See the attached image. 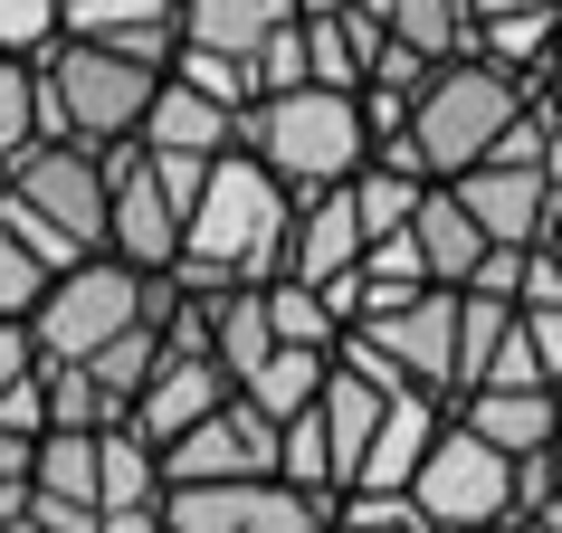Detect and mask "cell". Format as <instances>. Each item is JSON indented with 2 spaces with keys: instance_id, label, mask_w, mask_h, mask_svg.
<instances>
[{
  "instance_id": "6da1fadb",
  "label": "cell",
  "mask_w": 562,
  "mask_h": 533,
  "mask_svg": "<svg viewBox=\"0 0 562 533\" xmlns=\"http://www.w3.org/2000/svg\"><path fill=\"white\" fill-rule=\"evenodd\" d=\"M286 219H296V201L248 152H220L210 181H201V201L181 209L172 286H191V296H210V286H267L277 258H286Z\"/></svg>"
},
{
  "instance_id": "7a4b0ae2",
  "label": "cell",
  "mask_w": 562,
  "mask_h": 533,
  "mask_svg": "<svg viewBox=\"0 0 562 533\" xmlns=\"http://www.w3.org/2000/svg\"><path fill=\"white\" fill-rule=\"evenodd\" d=\"M0 238H20L48 276L105 258V152L30 144L20 162H0Z\"/></svg>"
},
{
  "instance_id": "3957f363",
  "label": "cell",
  "mask_w": 562,
  "mask_h": 533,
  "mask_svg": "<svg viewBox=\"0 0 562 533\" xmlns=\"http://www.w3.org/2000/svg\"><path fill=\"white\" fill-rule=\"evenodd\" d=\"M238 152L258 162L286 201H315V191H344V181L372 162V134H362V95H334V87H286V95H258L238 115Z\"/></svg>"
},
{
  "instance_id": "277c9868",
  "label": "cell",
  "mask_w": 562,
  "mask_h": 533,
  "mask_svg": "<svg viewBox=\"0 0 562 533\" xmlns=\"http://www.w3.org/2000/svg\"><path fill=\"white\" fill-rule=\"evenodd\" d=\"M30 87H38V144L115 152V144L144 134V105H153V87H162V67L87 48V38H58L48 58H30Z\"/></svg>"
},
{
  "instance_id": "5b68a950",
  "label": "cell",
  "mask_w": 562,
  "mask_h": 533,
  "mask_svg": "<svg viewBox=\"0 0 562 533\" xmlns=\"http://www.w3.org/2000/svg\"><path fill=\"white\" fill-rule=\"evenodd\" d=\"M533 87H543V77H533ZM533 87L505 77V67H486V58H448V67H429V87L411 95L401 144H411V162L429 181H458V172H476V162L496 152V134L533 105Z\"/></svg>"
},
{
  "instance_id": "8992f818",
  "label": "cell",
  "mask_w": 562,
  "mask_h": 533,
  "mask_svg": "<svg viewBox=\"0 0 562 533\" xmlns=\"http://www.w3.org/2000/svg\"><path fill=\"white\" fill-rule=\"evenodd\" d=\"M448 191H458V209L486 229V248H515V258L543 248L553 201H562V134L543 124V105H525V115L496 134V152H486L476 172H458Z\"/></svg>"
},
{
  "instance_id": "52a82bcc",
  "label": "cell",
  "mask_w": 562,
  "mask_h": 533,
  "mask_svg": "<svg viewBox=\"0 0 562 533\" xmlns=\"http://www.w3.org/2000/svg\"><path fill=\"white\" fill-rule=\"evenodd\" d=\"M172 276H134L124 258H77L48 276V296L30 305V353L38 362H95L115 333H134L144 315H162Z\"/></svg>"
},
{
  "instance_id": "ba28073f",
  "label": "cell",
  "mask_w": 562,
  "mask_h": 533,
  "mask_svg": "<svg viewBox=\"0 0 562 533\" xmlns=\"http://www.w3.org/2000/svg\"><path fill=\"white\" fill-rule=\"evenodd\" d=\"M210 162H172V152L115 144L105 152V258H124L134 276H172L181 258V209L201 201Z\"/></svg>"
},
{
  "instance_id": "9c48e42d",
  "label": "cell",
  "mask_w": 562,
  "mask_h": 533,
  "mask_svg": "<svg viewBox=\"0 0 562 533\" xmlns=\"http://www.w3.org/2000/svg\"><path fill=\"white\" fill-rule=\"evenodd\" d=\"M401 496L419 504V524H429V533L505 524V514H515V457H496V447L476 439V429H458V419H448L439 439H429V457H419V476L401 486Z\"/></svg>"
},
{
  "instance_id": "30bf717a",
  "label": "cell",
  "mask_w": 562,
  "mask_h": 533,
  "mask_svg": "<svg viewBox=\"0 0 562 533\" xmlns=\"http://www.w3.org/2000/svg\"><path fill=\"white\" fill-rule=\"evenodd\" d=\"M162 524L172 533H325V504H305L277 476H238V486H172Z\"/></svg>"
},
{
  "instance_id": "8fae6325",
  "label": "cell",
  "mask_w": 562,
  "mask_h": 533,
  "mask_svg": "<svg viewBox=\"0 0 562 533\" xmlns=\"http://www.w3.org/2000/svg\"><path fill=\"white\" fill-rule=\"evenodd\" d=\"M238 476H277V419H258L229 390L191 439L162 447V496H172V486H238Z\"/></svg>"
},
{
  "instance_id": "7c38bea8",
  "label": "cell",
  "mask_w": 562,
  "mask_h": 533,
  "mask_svg": "<svg viewBox=\"0 0 562 533\" xmlns=\"http://www.w3.org/2000/svg\"><path fill=\"white\" fill-rule=\"evenodd\" d=\"M344 333H362V343H372L411 390L458 400V296L429 286V296H411L401 315H362V325H344Z\"/></svg>"
},
{
  "instance_id": "4fadbf2b",
  "label": "cell",
  "mask_w": 562,
  "mask_h": 533,
  "mask_svg": "<svg viewBox=\"0 0 562 533\" xmlns=\"http://www.w3.org/2000/svg\"><path fill=\"white\" fill-rule=\"evenodd\" d=\"M220 400H229V382H220V362H210V353H162V362L144 372V390L124 400V419H115V429H134V439H144L153 457H162V447H172V439H191V429H201V419L220 410Z\"/></svg>"
},
{
  "instance_id": "5bb4252c",
  "label": "cell",
  "mask_w": 562,
  "mask_h": 533,
  "mask_svg": "<svg viewBox=\"0 0 562 533\" xmlns=\"http://www.w3.org/2000/svg\"><path fill=\"white\" fill-rule=\"evenodd\" d=\"M448 429V400H429V390H382V419H372V439H362V467L344 496H401L419 476V457H429V439Z\"/></svg>"
},
{
  "instance_id": "9a60e30c",
  "label": "cell",
  "mask_w": 562,
  "mask_h": 533,
  "mask_svg": "<svg viewBox=\"0 0 562 533\" xmlns=\"http://www.w3.org/2000/svg\"><path fill=\"white\" fill-rule=\"evenodd\" d=\"M362 266V219H353V191H315V201H296V219H286V258H277V276H296V286H344Z\"/></svg>"
},
{
  "instance_id": "2e32d148",
  "label": "cell",
  "mask_w": 562,
  "mask_h": 533,
  "mask_svg": "<svg viewBox=\"0 0 562 533\" xmlns=\"http://www.w3.org/2000/svg\"><path fill=\"white\" fill-rule=\"evenodd\" d=\"M58 38H87V48H115V58L172 67L181 10L172 0H58Z\"/></svg>"
},
{
  "instance_id": "e0dca14e",
  "label": "cell",
  "mask_w": 562,
  "mask_h": 533,
  "mask_svg": "<svg viewBox=\"0 0 562 533\" xmlns=\"http://www.w3.org/2000/svg\"><path fill=\"white\" fill-rule=\"evenodd\" d=\"M134 144H144V152H172V162H220V152H238V115H229V105H210L201 87L162 77Z\"/></svg>"
},
{
  "instance_id": "ac0fdd59",
  "label": "cell",
  "mask_w": 562,
  "mask_h": 533,
  "mask_svg": "<svg viewBox=\"0 0 562 533\" xmlns=\"http://www.w3.org/2000/svg\"><path fill=\"white\" fill-rule=\"evenodd\" d=\"M448 419H458V429H476L496 457H543V447H553V429H562V390H458V400H448Z\"/></svg>"
},
{
  "instance_id": "d6986e66",
  "label": "cell",
  "mask_w": 562,
  "mask_h": 533,
  "mask_svg": "<svg viewBox=\"0 0 562 533\" xmlns=\"http://www.w3.org/2000/svg\"><path fill=\"white\" fill-rule=\"evenodd\" d=\"M411 238H419V266H429V286H439V296H458L476 266L496 258V248H486V229H476L468 209H458V191H448V181H429V191H419Z\"/></svg>"
},
{
  "instance_id": "ffe728a7",
  "label": "cell",
  "mask_w": 562,
  "mask_h": 533,
  "mask_svg": "<svg viewBox=\"0 0 562 533\" xmlns=\"http://www.w3.org/2000/svg\"><path fill=\"white\" fill-rule=\"evenodd\" d=\"M296 20V0H181V48H201V58H258L267 38Z\"/></svg>"
},
{
  "instance_id": "44dd1931",
  "label": "cell",
  "mask_w": 562,
  "mask_h": 533,
  "mask_svg": "<svg viewBox=\"0 0 562 533\" xmlns=\"http://www.w3.org/2000/svg\"><path fill=\"white\" fill-rule=\"evenodd\" d=\"M372 10V30L391 48H411L419 67H448V58H476V20L458 0H362Z\"/></svg>"
},
{
  "instance_id": "7402d4cb",
  "label": "cell",
  "mask_w": 562,
  "mask_h": 533,
  "mask_svg": "<svg viewBox=\"0 0 562 533\" xmlns=\"http://www.w3.org/2000/svg\"><path fill=\"white\" fill-rule=\"evenodd\" d=\"M134 504H162V457L134 429H95V514H134Z\"/></svg>"
},
{
  "instance_id": "603a6c76",
  "label": "cell",
  "mask_w": 562,
  "mask_h": 533,
  "mask_svg": "<svg viewBox=\"0 0 562 533\" xmlns=\"http://www.w3.org/2000/svg\"><path fill=\"white\" fill-rule=\"evenodd\" d=\"M325 372H334V353H296V343H277V353H267L258 372L238 382V400H248L258 419H277V429H286V419H296L305 400L325 390Z\"/></svg>"
},
{
  "instance_id": "cb8c5ba5",
  "label": "cell",
  "mask_w": 562,
  "mask_h": 533,
  "mask_svg": "<svg viewBox=\"0 0 562 533\" xmlns=\"http://www.w3.org/2000/svg\"><path fill=\"white\" fill-rule=\"evenodd\" d=\"M258 305H267V333H277V343H296V353H334V343H344L334 305L315 296V286H296V276H267Z\"/></svg>"
},
{
  "instance_id": "d4e9b609",
  "label": "cell",
  "mask_w": 562,
  "mask_h": 533,
  "mask_svg": "<svg viewBox=\"0 0 562 533\" xmlns=\"http://www.w3.org/2000/svg\"><path fill=\"white\" fill-rule=\"evenodd\" d=\"M476 58L533 87L543 58H553V0H543V10H505V20H486V30H476Z\"/></svg>"
},
{
  "instance_id": "484cf974",
  "label": "cell",
  "mask_w": 562,
  "mask_h": 533,
  "mask_svg": "<svg viewBox=\"0 0 562 533\" xmlns=\"http://www.w3.org/2000/svg\"><path fill=\"white\" fill-rule=\"evenodd\" d=\"M38 400H48V429H77V439L115 429V400L87 382V362H38Z\"/></svg>"
},
{
  "instance_id": "4316f807",
  "label": "cell",
  "mask_w": 562,
  "mask_h": 533,
  "mask_svg": "<svg viewBox=\"0 0 562 533\" xmlns=\"http://www.w3.org/2000/svg\"><path fill=\"white\" fill-rule=\"evenodd\" d=\"M162 296H172V286H162ZM153 362H162V325H153V315H144V325H134V333H115V343H105V353L87 362V382L105 390V400H115V419H124V400L144 390V372H153Z\"/></svg>"
},
{
  "instance_id": "83f0119b",
  "label": "cell",
  "mask_w": 562,
  "mask_h": 533,
  "mask_svg": "<svg viewBox=\"0 0 562 533\" xmlns=\"http://www.w3.org/2000/svg\"><path fill=\"white\" fill-rule=\"evenodd\" d=\"M505 325H515V305H505V296H458V390L486 382V362H496Z\"/></svg>"
},
{
  "instance_id": "f1b7e54d",
  "label": "cell",
  "mask_w": 562,
  "mask_h": 533,
  "mask_svg": "<svg viewBox=\"0 0 562 533\" xmlns=\"http://www.w3.org/2000/svg\"><path fill=\"white\" fill-rule=\"evenodd\" d=\"M58 48V0H0V58L30 67Z\"/></svg>"
},
{
  "instance_id": "f546056e",
  "label": "cell",
  "mask_w": 562,
  "mask_h": 533,
  "mask_svg": "<svg viewBox=\"0 0 562 533\" xmlns=\"http://www.w3.org/2000/svg\"><path fill=\"white\" fill-rule=\"evenodd\" d=\"M30 144H38V87H30V67L0 58V162H20Z\"/></svg>"
},
{
  "instance_id": "4dcf8cb0",
  "label": "cell",
  "mask_w": 562,
  "mask_h": 533,
  "mask_svg": "<svg viewBox=\"0 0 562 533\" xmlns=\"http://www.w3.org/2000/svg\"><path fill=\"white\" fill-rule=\"evenodd\" d=\"M325 533H429V524H419L411 496H344L325 514Z\"/></svg>"
},
{
  "instance_id": "1f68e13d",
  "label": "cell",
  "mask_w": 562,
  "mask_h": 533,
  "mask_svg": "<svg viewBox=\"0 0 562 533\" xmlns=\"http://www.w3.org/2000/svg\"><path fill=\"white\" fill-rule=\"evenodd\" d=\"M38 296H48V266H38L20 238H0V325H30Z\"/></svg>"
},
{
  "instance_id": "d6a6232c",
  "label": "cell",
  "mask_w": 562,
  "mask_h": 533,
  "mask_svg": "<svg viewBox=\"0 0 562 533\" xmlns=\"http://www.w3.org/2000/svg\"><path fill=\"white\" fill-rule=\"evenodd\" d=\"M248 87H258V95H286V87H305V38H296V20H286V30L267 38L258 58H248Z\"/></svg>"
},
{
  "instance_id": "836d02e7",
  "label": "cell",
  "mask_w": 562,
  "mask_h": 533,
  "mask_svg": "<svg viewBox=\"0 0 562 533\" xmlns=\"http://www.w3.org/2000/svg\"><path fill=\"white\" fill-rule=\"evenodd\" d=\"M515 333H525V353L543 362V382L562 390V305H515Z\"/></svg>"
},
{
  "instance_id": "e575fe53",
  "label": "cell",
  "mask_w": 562,
  "mask_h": 533,
  "mask_svg": "<svg viewBox=\"0 0 562 533\" xmlns=\"http://www.w3.org/2000/svg\"><path fill=\"white\" fill-rule=\"evenodd\" d=\"M38 372V353H30V325H0V390H20Z\"/></svg>"
},
{
  "instance_id": "d590c367",
  "label": "cell",
  "mask_w": 562,
  "mask_h": 533,
  "mask_svg": "<svg viewBox=\"0 0 562 533\" xmlns=\"http://www.w3.org/2000/svg\"><path fill=\"white\" fill-rule=\"evenodd\" d=\"M95 533H162V504H134V514H95Z\"/></svg>"
},
{
  "instance_id": "8d00e7d4",
  "label": "cell",
  "mask_w": 562,
  "mask_h": 533,
  "mask_svg": "<svg viewBox=\"0 0 562 533\" xmlns=\"http://www.w3.org/2000/svg\"><path fill=\"white\" fill-rule=\"evenodd\" d=\"M458 10H468L476 30H486V20H505V10H543V0H458Z\"/></svg>"
},
{
  "instance_id": "74e56055",
  "label": "cell",
  "mask_w": 562,
  "mask_h": 533,
  "mask_svg": "<svg viewBox=\"0 0 562 533\" xmlns=\"http://www.w3.org/2000/svg\"><path fill=\"white\" fill-rule=\"evenodd\" d=\"M543 476H553V496H562V429H553V447H543Z\"/></svg>"
},
{
  "instance_id": "f35d334b",
  "label": "cell",
  "mask_w": 562,
  "mask_h": 533,
  "mask_svg": "<svg viewBox=\"0 0 562 533\" xmlns=\"http://www.w3.org/2000/svg\"><path fill=\"white\" fill-rule=\"evenodd\" d=\"M543 258L562 266V201H553V229H543Z\"/></svg>"
},
{
  "instance_id": "ab89813d",
  "label": "cell",
  "mask_w": 562,
  "mask_h": 533,
  "mask_svg": "<svg viewBox=\"0 0 562 533\" xmlns=\"http://www.w3.org/2000/svg\"><path fill=\"white\" fill-rule=\"evenodd\" d=\"M543 77H562V0H553V58H543Z\"/></svg>"
},
{
  "instance_id": "60d3db41",
  "label": "cell",
  "mask_w": 562,
  "mask_h": 533,
  "mask_svg": "<svg viewBox=\"0 0 562 533\" xmlns=\"http://www.w3.org/2000/svg\"><path fill=\"white\" fill-rule=\"evenodd\" d=\"M0 533H38V524H30V514H10V524H0Z\"/></svg>"
},
{
  "instance_id": "b9f144b4",
  "label": "cell",
  "mask_w": 562,
  "mask_h": 533,
  "mask_svg": "<svg viewBox=\"0 0 562 533\" xmlns=\"http://www.w3.org/2000/svg\"><path fill=\"white\" fill-rule=\"evenodd\" d=\"M476 533H525V524H515V514H505V524H476Z\"/></svg>"
},
{
  "instance_id": "7bdbcfd3",
  "label": "cell",
  "mask_w": 562,
  "mask_h": 533,
  "mask_svg": "<svg viewBox=\"0 0 562 533\" xmlns=\"http://www.w3.org/2000/svg\"><path fill=\"white\" fill-rule=\"evenodd\" d=\"M172 10H181V0H172Z\"/></svg>"
}]
</instances>
